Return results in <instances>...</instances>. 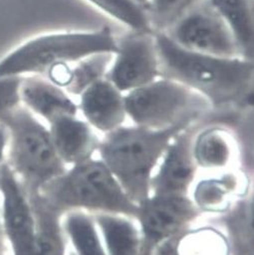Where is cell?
Segmentation results:
<instances>
[{"label":"cell","mask_w":254,"mask_h":255,"mask_svg":"<svg viewBox=\"0 0 254 255\" xmlns=\"http://www.w3.org/2000/svg\"><path fill=\"white\" fill-rule=\"evenodd\" d=\"M154 34L161 77L184 84L211 105H230L249 96L254 85V61L191 52L162 31Z\"/></svg>","instance_id":"cell-1"},{"label":"cell","mask_w":254,"mask_h":255,"mask_svg":"<svg viewBox=\"0 0 254 255\" xmlns=\"http://www.w3.org/2000/svg\"><path fill=\"white\" fill-rule=\"evenodd\" d=\"M142 247L140 255H153L163 241L182 234L201 213L188 195L153 194L139 205Z\"/></svg>","instance_id":"cell-9"},{"label":"cell","mask_w":254,"mask_h":255,"mask_svg":"<svg viewBox=\"0 0 254 255\" xmlns=\"http://www.w3.org/2000/svg\"><path fill=\"white\" fill-rule=\"evenodd\" d=\"M157 173L151 180L153 194L188 195L198 166L191 138L183 131L169 144Z\"/></svg>","instance_id":"cell-11"},{"label":"cell","mask_w":254,"mask_h":255,"mask_svg":"<svg viewBox=\"0 0 254 255\" xmlns=\"http://www.w3.org/2000/svg\"><path fill=\"white\" fill-rule=\"evenodd\" d=\"M113 55L101 53L89 56L72 65V79L66 91L70 95H78L91 85L103 78H106L111 66Z\"/></svg>","instance_id":"cell-23"},{"label":"cell","mask_w":254,"mask_h":255,"mask_svg":"<svg viewBox=\"0 0 254 255\" xmlns=\"http://www.w3.org/2000/svg\"><path fill=\"white\" fill-rule=\"evenodd\" d=\"M127 116L135 125L161 130L191 123L211 104L184 84L159 77L136 90L124 94Z\"/></svg>","instance_id":"cell-6"},{"label":"cell","mask_w":254,"mask_h":255,"mask_svg":"<svg viewBox=\"0 0 254 255\" xmlns=\"http://www.w3.org/2000/svg\"><path fill=\"white\" fill-rule=\"evenodd\" d=\"M232 30L243 58L254 61L253 0H208Z\"/></svg>","instance_id":"cell-17"},{"label":"cell","mask_w":254,"mask_h":255,"mask_svg":"<svg viewBox=\"0 0 254 255\" xmlns=\"http://www.w3.org/2000/svg\"><path fill=\"white\" fill-rule=\"evenodd\" d=\"M1 217L13 255H35L36 228L27 193L7 162L0 166Z\"/></svg>","instance_id":"cell-10"},{"label":"cell","mask_w":254,"mask_h":255,"mask_svg":"<svg viewBox=\"0 0 254 255\" xmlns=\"http://www.w3.org/2000/svg\"><path fill=\"white\" fill-rule=\"evenodd\" d=\"M79 108L94 128L109 133L122 126L127 117L124 93L103 78L80 94Z\"/></svg>","instance_id":"cell-12"},{"label":"cell","mask_w":254,"mask_h":255,"mask_svg":"<svg viewBox=\"0 0 254 255\" xmlns=\"http://www.w3.org/2000/svg\"><path fill=\"white\" fill-rule=\"evenodd\" d=\"M244 187L242 179L234 173L220 179L203 180L196 186L193 201L201 213H222L229 208L232 199L241 194Z\"/></svg>","instance_id":"cell-18"},{"label":"cell","mask_w":254,"mask_h":255,"mask_svg":"<svg viewBox=\"0 0 254 255\" xmlns=\"http://www.w3.org/2000/svg\"><path fill=\"white\" fill-rule=\"evenodd\" d=\"M38 194L62 215L79 210L137 219L139 213V206L127 196L101 159L90 158L73 165Z\"/></svg>","instance_id":"cell-3"},{"label":"cell","mask_w":254,"mask_h":255,"mask_svg":"<svg viewBox=\"0 0 254 255\" xmlns=\"http://www.w3.org/2000/svg\"><path fill=\"white\" fill-rule=\"evenodd\" d=\"M188 126L181 124L161 130L120 126L100 141L101 160L134 203L139 205L150 196L154 167Z\"/></svg>","instance_id":"cell-2"},{"label":"cell","mask_w":254,"mask_h":255,"mask_svg":"<svg viewBox=\"0 0 254 255\" xmlns=\"http://www.w3.org/2000/svg\"><path fill=\"white\" fill-rule=\"evenodd\" d=\"M4 232H3V226H2V217H1V209H0V247H4Z\"/></svg>","instance_id":"cell-29"},{"label":"cell","mask_w":254,"mask_h":255,"mask_svg":"<svg viewBox=\"0 0 254 255\" xmlns=\"http://www.w3.org/2000/svg\"><path fill=\"white\" fill-rule=\"evenodd\" d=\"M62 225L77 255H108L93 215L85 211H70L65 213Z\"/></svg>","instance_id":"cell-19"},{"label":"cell","mask_w":254,"mask_h":255,"mask_svg":"<svg viewBox=\"0 0 254 255\" xmlns=\"http://www.w3.org/2000/svg\"><path fill=\"white\" fill-rule=\"evenodd\" d=\"M253 1H254V0H253Z\"/></svg>","instance_id":"cell-33"},{"label":"cell","mask_w":254,"mask_h":255,"mask_svg":"<svg viewBox=\"0 0 254 255\" xmlns=\"http://www.w3.org/2000/svg\"><path fill=\"white\" fill-rule=\"evenodd\" d=\"M36 228L35 255H66V234L58 211L37 194L28 195Z\"/></svg>","instance_id":"cell-16"},{"label":"cell","mask_w":254,"mask_h":255,"mask_svg":"<svg viewBox=\"0 0 254 255\" xmlns=\"http://www.w3.org/2000/svg\"><path fill=\"white\" fill-rule=\"evenodd\" d=\"M1 123L9 132L6 162L27 195L37 194L67 171L55 149L50 130L22 104L10 111Z\"/></svg>","instance_id":"cell-5"},{"label":"cell","mask_w":254,"mask_h":255,"mask_svg":"<svg viewBox=\"0 0 254 255\" xmlns=\"http://www.w3.org/2000/svg\"><path fill=\"white\" fill-rule=\"evenodd\" d=\"M180 236L181 234L163 241L161 244H159L155 248L153 255H180L178 250V243H179Z\"/></svg>","instance_id":"cell-26"},{"label":"cell","mask_w":254,"mask_h":255,"mask_svg":"<svg viewBox=\"0 0 254 255\" xmlns=\"http://www.w3.org/2000/svg\"><path fill=\"white\" fill-rule=\"evenodd\" d=\"M108 255H140L141 231L132 218L108 213L93 214Z\"/></svg>","instance_id":"cell-15"},{"label":"cell","mask_w":254,"mask_h":255,"mask_svg":"<svg viewBox=\"0 0 254 255\" xmlns=\"http://www.w3.org/2000/svg\"><path fill=\"white\" fill-rule=\"evenodd\" d=\"M162 32L191 52L225 58L242 57L232 30L208 0H200Z\"/></svg>","instance_id":"cell-7"},{"label":"cell","mask_w":254,"mask_h":255,"mask_svg":"<svg viewBox=\"0 0 254 255\" xmlns=\"http://www.w3.org/2000/svg\"><path fill=\"white\" fill-rule=\"evenodd\" d=\"M9 144V132L7 127L0 122V166L6 162V155Z\"/></svg>","instance_id":"cell-27"},{"label":"cell","mask_w":254,"mask_h":255,"mask_svg":"<svg viewBox=\"0 0 254 255\" xmlns=\"http://www.w3.org/2000/svg\"><path fill=\"white\" fill-rule=\"evenodd\" d=\"M0 255H5L4 254V247H0Z\"/></svg>","instance_id":"cell-31"},{"label":"cell","mask_w":254,"mask_h":255,"mask_svg":"<svg viewBox=\"0 0 254 255\" xmlns=\"http://www.w3.org/2000/svg\"><path fill=\"white\" fill-rule=\"evenodd\" d=\"M129 31H153L146 8L135 0H86Z\"/></svg>","instance_id":"cell-21"},{"label":"cell","mask_w":254,"mask_h":255,"mask_svg":"<svg viewBox=\"0 0 254 255\" xmlns=\"http://www.w3.org/2000/svg\"><path fill=\"white\" fill-rule=\"evenodd\" d=\"M178 250L180 255H230L227 238L214 228H202L181 234Z\"/></svg>","instance_id":"cell-22"},{"label":"cell","mask_w":254,"mask_h":255,"mask_svg":"<svg viewBox=\"0 0 254 255\" xmlns=\"http://www.w3.org/2000/svg\"><path fill=\"white\" fill-rule=\"evenodd\" d=\"M161 77L154 31H130L117 39L106 78L122 93H128Z\"/></svg>","instance_id":"cell-8"},{"label":"cell","mask_w":254,"mask_h":255,"mask_svg":"<svg viewBox=\"0 0 254 255\" xmlns=\"http://www.w3.org/2000/svg\"><path fill=\"white\" fill-rule=\"evenodd\" d=\"M22 77H0V122L14 108L21 104L20 84Z\"/></svg>","instance_id":"cell-25"},{"label":"cell","mask_w":254,"mask_h":255,"mask_svg":"<svg viewBox=\"0 0 254 255\" xmlns=\"http://www.w3.org/2000/svg\"><path fill=\"white\" fill-rule=\"evenodd\" d=\"M246 220H247V226H248V231L251 235L252 240L254 241V193L253 196L251 198V200L249 201L248 204V210L246 211Z\"/></svg>","instance_id":"cell-28"},{"label":"cell","mask_w":254,"mask_h":255,"mask_svg":"<svg viewBox=\"0 0 254 255\" xmlns=\"http://www.w3.org/2000/svg\"><path fill=\"white\" fill-rule=\"evenodd\" d=\"M193 155L197 165L204 168H223L233 155L230 136L219 128L201 132L193 143Z\"/></svg>","instance_id":"cell-20"},{"label":"cell","mask_w":254,"mask_h":255,"mask_svg":"<svg viewBox=\"0 0 254 255\" xmlns=\"http://www.w3.org/2000/svg\"><path fill=\"white\" fill-rule=\"evenodd\" d=\"M117 39L108 25L86 31L41 34L27 40L0 61V77L44 76L56 65L74 64L101 53L114 54Z\"/></svg>","instance_id":"cell-4"},{"label":"cell","mask_w":254,"mask_h":255,"mask_svg":"<svg viewBox=\"0 0 254 255\" xmlns=\"http://www.w3.org/2000/svg\"><path fill=\"white\" fill-rule=\"evenodd\" d=\"M68 255H77V254L74 252V250H71V251H69Z\"/></svg>","instance_id":"cell-32"},{"label":"cell","mask_w":254,"mask_h":255,"mask_svg":"<svg viewBox=\"0 0 254 255\" xmlns=\"http://www.w3.org/2000/svg\"><path fill=\"white\" fill-rule=\"evenodd\" d=\"M200 0H148L146 11L153 31H165Z\"/></svg>","instance_id":"cell-24"},{"label":"cell","mask_w":254,"mask_h":255,"mask_svg":"<svg viewBox=\"0 0 254 255\" xmlns=\"http://www.w3.org/2000/svg\"><path fill=\"white\" fill-rule=\"evenodd\" d=\"M19 94L24 107L49 123L64 115H77L78 105L70 94L42 76H23Z\"/></svg>","instance_id":"cell-14"},{"label":"cell","mask_w":254,"mask_h":255,"mask_svg":"<svg viewBox=\"0 0 254 255\" xmlns=\"http://www.w3.org/2000/svg\"><path fill=\"white\" fill-rule=\"evenodd\" d=\"M55 149L65 164H78L92 158L100 141L92 126L77 115H64L50 123Z\"/></svg>","instance_id":"cell-13"},{"label":"cell","mask_w":254,"mask_h":255,"mask_svg":"<svg viewBox=\"0 0 254 255\" xmlns=\"http://www.w3.org/2000/svg\"><path fill=\"white\" fill-rule=\"evenodd\" d=\"M135 1L138 2L139 4H141L142 6L146 7V4H147V2H148V0H135Z\"/></svg>","instance_id":"cell-30"}]
</instances>
